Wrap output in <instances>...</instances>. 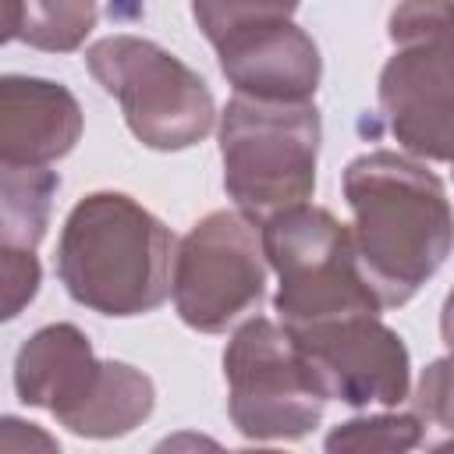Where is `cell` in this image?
I'll list each match as a JSON object with an SVG mask.
<instances>
[{
    "label": "cell",
    "instance_id": "5b68a950",
    "mask_svg": "<svg viewBox=\"0 0 454 454\" xmlns=\"http://www.w3.org/2000/svg\"><path fill=\"white\" fill-rule=\"evenodd\" d=\"M259 231L266 262L280 280L273 309L284 330L383 309L358 266L351 227L330 209L298 202L262 220Z\"/></svg>",
    "mask_w": 454,
    "mask_h": 454
},
{
    "label": "cell",
    "instance_id": "7c38bea8",
    "mask_svg": "<svg viewBox=\"0 0 454 454\" xmlns=\"http://www.w3.org/2000/svg\"><path fill=\"white\" fill-rule=\"evenodd\" d=\"M82 138L78 99L46 78L4 74L0 82V167H50Z\"/></svg>",
    "mask_w": 454,
    "mask_h": 454
},
{
    "label": "cell",
    "instance_id": "e0dca14e",
    "mask_svg": "<svg viewBox=\"0 0 454 454\" xmlns=\"http://www.w3.org/2000/svg\"><path fill=\"white\" fill-rule=\"evenodd\" d=\"M411 411L422 422V433H436L429 447H454V351L422 369Z\"/></svg>",
    "mask_w": 454,
    "mask_h": 454
},
{
    "label": "cell",
    "instance_id": "3957f363",
    "mask_svg": "<svg viewBox=\"0 0 454 454\" xmlns=\"http://www.w3.org/2000/svg\"><path fill=\"white\" fill-rule=\"evenodd\" d=\"M14 390L46 408L60 426L89 440L124 436L153 415L156 390L128 362H99L89 337L71 323L35 330L14 358Z\"/></svg>",
    "mask_w": 454,
    "mask_h": 454
},
{
    "label": "cell",
    "instance_id": "9c48e42d",
    "mask_svg": "<svg viewBox=\"0 0 454 454\" xmlns=\"http://www.w3.org/2000/svg\"><path fill=\"white\" fill-rule=\"evenodd\" d=\"M266 291L262 231L241 209L202 216L174 252L170 294L177 316L199 333L234 326Z\"/></svg>",
    "mask_w": 454,
    "mask_h": 454
},
{
    "label": "cell",
    "instance_id": "6da1fadb",
    "mask_svg": "<svg viewBox=\"0 0 454 454\" xmlns=\"http://www.w3.org/2000/svg\"><path fill=\"white\" fill-rule=\"evenodd\" d=\"M358 266L380 305H404L450 255L454 209L433 170L419 160L376 149L344 170Z\"/></svg>",
    "mask_w": 454,
    "mask_h": 454
},
{
    "label": "cell",
    "instance_id": "8fae6325",
    "mask_svg": "<svg viewBox=\"0 0 454 454\" xmlns=\"http://www.w3.org/2000/svg\"><path fill=\"white\" fill-rule=\"evenodd\" d=\"M213 50L223 78L238 96L270 103H309L319 89L323 57L312 35L291 18L227 35Z\"/></svg>",
    "mask_w": 454,
    "mask_h": 454
},
{
    "label": "cell",
    "instance_id": "d6986e66",
    "mask_svg": "<svg viewBox=\"0 0 454 454\" xmlns=\"http://www.w3.org/2000/svg\"><path fill=\"white\" fill-rule=\"evenodd\" d=\"M440 333H443V344L454 351V291H450L447 301H443V312H440Z\"/></svg>",
    "mask_w": 454,
    "mask_h": 454
},
{
    "label": "cell",
    "instance_id": "7a4b0ae2",
    "mask_svg": "<svg viewBox=\"0 0 454 454\" xmlns=\"http://www.w3.org/2000/svg\"><path fill=\"white\" fill-rule=\"evenodd\" d=\"M174 252V234L131 195L92 192L64 220L57 273L78 305L128 319L167 301Z\"/></svg>",
    "mask_w": 454,
    "mask_h": 454
},
{
    "label": "cell",
    "instance_id": "8992f818",
    "mask_svg": "<svg viewBox=\"0 0 454 454\" xmlns=\"http://www.w3.org/2000/svg\"><path fill=\"white\" fill-rule=\"evenodd\" d=\"M223 188L255 223L309 202L319 160V110L234 96L220 114Z\"/></svg>",
    "mask_w": 454,
    "mask_h": 454
},
{
    "label": "cell",
    "instance_id": "30bf717a",
    "mask_svg": "<svg viewBox=\"0 0 454 454\" xmlns=\"http://www.w3.org/2000/svg\"><path fill=\"white\" fill-rule=\"evenodd\" d=\"M287 333L294 337L326 397L351 408H394L408 397V348L387 323H380L376 312L340 316Z\"/></svg>",
    "mask_w": 454,
    "mask_h": 454
},
{
    "label": "cell",
    "instance_id": "4fadbf2b",
    "mask_svg": "<svg viewBox=\"0 0 454 454\" xmlns=\"http://www.w3.org/2000/svg\"><path fill=\"white\" fill-rule=\"evenodd\" d=\"M96 28V0H4V39L71 53Z\"/></svg>",
    "mask_w": 454,
    "mask_h": 454
},
{
    "label": "cell",
    "instance_id": "2e32d148",
    "mask_svg": "<svg viewBox=\"0 0 454 454\" xmlns=\"http://www.w3.org/2000/svg\"><path fill=\"white\" fill-rule=\"evenodd\" d=\"M294 11L298 0H192V18L213 46L245 28L287 21Z\"/></svg>",
    "mask_w": 454,
    "mask_h": 454
},
{
    "label": "cell",
    "instance_id": "9a60e30c",
    "mask_svg": "<svg viewBox=\"0 0 454 454\" xmlns=\"http://www.w3.org/2000/svg\"><path fill=\"white\" fill-rule=\"evenodd\" d=\"M426 440L415 411H380L351 419L326 436V450H411Z\"/></svg>",
    "mask_w": 454,
    "mask_h": 454
},
{
    "label": "cell",
    "instance_id": "52a82bcc",
    "mask_svg": "<svg viewBox=\"0 0 454 454\" xmlns=\"http://www.w3.org/2000/svg\"><path fill=\"white\" fill-rule=\"evenodd\" d=\"M85 64L103 92L121 103L142 145L177 153L209 135L216 117L209 85L163 46L138 35H106L85 50Z\"/></svg>",
    "mask_w": 454,
    "mask_h": 454
},
{
    "label": "cell",
    "instance_id": "ba28073f",
    "mask_svg": "<svg viewBox=\"0 0 454 454\" xmlns=\"http://www.w3.org/2000/svg\"><path fill=\"white\" fill-rule=\"evenodd\" d=\"M227 411L248 440H298L330 401L294 337L273 319H248L223 351Z\"/></svg>",
    "mask_w": 454,
    "mask_h": 454
},
{
    "label": "cell",
    "instance_id": "ac0fdd59",
    "mask_svg": "<svg viewBox=\"0 0 454 454\" xmlns=\"http://www.w3.org/2000/svg\"><path fill=\"white\" fill-rule=\"evenodd\" d=\"M39 259L35 248H14V245H0V316L14 319L39 291Z\"/></svg>",
    "mask_w": 454,
    "mask_h": 454
},
{
    "label": "cell",
    "instance_id": "5bb4252c",
    "mask_svg": "<svg viewBox=\"0 0 454 454\" xmlns=\"http://www.w3.org/2000/svg\"><path fill=\"white\" fill-rule=\"evenodd\" d=\"M57 188L60 177L50 167H0V245L35 248L46 234Z\"/></svg>",
    "mask_w": 454,
    "mask_h": 454
},
{
    "label": "cell",
    "instance_id": "277c9868",
    "mask_svg": "<svg viewBox=\"0 0 454 454\" xmlns=\"http://www.w3.org/2000/svg\"><path fill=\"white\" fill-rule=\"evenodd\" d=\"M387 35L380 110L390 135L411 156L454 163V0H401Z\"/></svg>",
    "mask_w": 454,
    "mask_h": 454
}]
</instances>
